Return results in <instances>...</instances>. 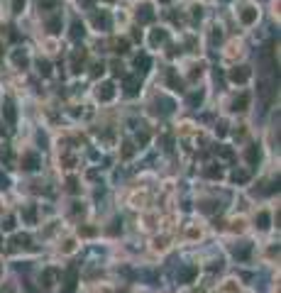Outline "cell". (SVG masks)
Segmentation results:
<instances>
[{
  "instance_id": "1",
  "label": "cell",
  "mask_w": 281,
  "mask_h": 293,
  "mask_svg": "<svg viewBox=\"0 0 281 293\" xmlns=\"http://www.w3.org/2000/svg\"><path fill=\"white\" fill-rule=\"evenodd\" d=\"M250 78V69L247 66H235V69L230 71V81L232 83H245Z\"/></svg>"
},
{
  "instance_id": "2",
  "label": "cell",
  "mask_w": 281,
  "mask_h": 293,
  "mask_svg": "<svg viewBox=\"0 0 281 293\" xmlns=\"http://www.w3.org/2000/svg\"><path fill=\"white\" fill-rule=\"evenodd\" d=\"M76 283H78V271H76V269H69V271H66L64 293H76Z\"/></svg>"
},
{
  "instance_id": "3",
  "label": "cell",
  "mask_w": 281,
  "mask_h": 293,
  "mask_svg": "<svg viewBox=\"0 0 281 293\" xmlns=\"http://www.w3.org/2000/svg\"><path fill=\"white\" fill-rule=\"evenodd\" d=\"M22 169H25V171H37V169H39V156L34 152L25 154V156H22Z\"/></svg>"
},
{
  "instance_id": "4",
  "label": "cell",
  "mask_w": 281,
  "mask_h": 293,
  "mask_svg": "<svg viewBox=\"0 0 281 293\" xmlns=\"http://www.w3.org/2000/svg\"><path fill=\"white\" fill-rule=\"evenodd\" d=\"M93 25L98 29H110V15L105 13V10H100V13L93 15Z\"/></svg>"
},
{
  "instance_id": "5",
  "label": "cell",
  "mask_w": 281,
  "mask_h": 293,
  "mask_svg": "<svg viewBox=\"0 0 281 293\" xmlns=\"http://www.w3.org/2000/svg\"><path fill=\"white\" fill-rule=\"evenodd\" d=\"M196 274H198V266H186V269L179 271V281H181V283H188V281H193Z\"/></svg>"
},
{
  "instance_id": "6",
  "label": "cell",
  "mask_w": 281,
  "mask_h": 293,
  "mask_svg": "<svg viewBox=\"0 0 281 293\" xmlns=\"http://www.w3.org/2000/svg\"><path fill=\"white\" fill-rule=\"evenodd\" d=\"M137 91H140V81H137L135 76H127L125 78V93L127 96H137Z\"/></svg>"
},
{
  "instance_id": "7",
  "label": "cell",
  "mask_w": 281,
  "mask_h": 293,
  "mask_svg": "<svg viewBox=\"0 0 281 293\" xmlns=\"http://www.w3.org/2000/svg\"><path fill=\"white\" fill-rule=\"evenodd\" d=\"M137 20H140V22H152V20H154L152 8H149V5H142L140 10H137Z\"/></svg>"
},
{
  "instance_id": "8",
  "label": "cell",
  "mask_w": 281,
  "mask_h": 293,
  "mask_svg": "<svg viewBox=\"0 0 281 293\" xmlns=\"http://www.w3.org/2000/svg\"><path fill=\"white\" fill-rule=\"evenodd\" d=\"M112 96H115V86H112V83H103L98 88V98H100V100H110Z\"/></svg>"
},
{
  "instance_id": "9",
  "label": "cell",
  "mask_w": 281,
  "mask_h": 293,
  "mask_svg": "<svg viewBox=\"0 0 281 293\" xmlns=\"http://www.w3.org/2000/svg\"><path fill=\"white\" fill-rule=\"evenodd\" d=\"M3 115H5V120H8V125H15V108L10 100H5L3 103Z\"/></svg>"
},
{
  "instance_id": "10",
  "label": "cell",
  "mask_w": 281,
  "mask_h": 293,
  "mask_svg": "<svg viewBox=\"0 0 281 293\" xmlns=\"http://www.w3.org/2000/svg\"><path fill=\"white\" fill-rule=\"evenodd\" d=\"M247 105H250V96H247V93H239V96L235 98V108H232V110L242 112V110H247Z\"/></svg>"
},
{
  "instance_id": "11",
  "label": "cell",
  "mask_w": 281,
  "mask_h": 293,
  "mask_svg": "<svg viewBox=\"0 0 281 293\" xmlns=\"http://www.w3.org/2000/svg\"><path fill=\"white\" fill-rule=\"evenodd\" d=\"M54 279H56V271L54 269H47L42 274V286L44 288H52V286H54Z\"/></svg>"
},
{
  "instance_id": "12",
  "label": "cell",
  "mask_w": 281,
  "mask_h": 293,
  "mask_svg": "<svg viewBox=\"0 0 281 293\" xmlns=\"http://www.w3.org/2000/svg\"><path fill=\"white\" fill-rule=\"evenodd\" d=\"M135 66H137L140 71H149V66H152V59H149L147 54H140L137 59H135Z\"/></svg>"
},
{
  "instance_id": "13",
  "label": "cell",
  "mask_w": 281,
  "mask_h": 293,
  "mask_svg": "<svg viewBox=\"0 0 281 293\" xmlns=\"http://www.w3.org/2000/svg\"><path fill=\"white\" fill-rule=\"evenodd\" d=\"M47 27H49V32H59V29H61V15H54V17H49V20H47Z\"/></svg>"
},
{
  "instance_id": "14",
  "label": "cell",
  "mask_w": 281,
  "mask_h": 293,
  "mask_svg": "<svg viewBox=\"0 0 281 293\" xmlns=\"http://www.w3.org/2000/svg\"><path fill=\"white\" fill-rule=\"evenodd\" d=\"M29 242H32V239H29L27 235H17V237L13 239V244L15 247H20V249H29V247H32Z\"/></svg>"
},
{
  "instance_id": "15",
  "label": "cell",
  "mask_w": 281,
  "mask_h": 293,
  "mask_svg": "<svg viewBox=\"0 0 281 293\" xmlns=\"http://www.w3.org/2000/svg\"><path fill=\"white\" fill-rule=\"evenodd\" d=\"M239 20H242V22H245V25H252L254 20H257V10H252V8H247V10H245V13L239 15Z\"/></svg>"
},
{
  "instance_id": "16",
  "label": "cell",
  "mask_w": 281,
  "mask_h": 293,
  "mask_svg": "<svg viewBox=\"0 0 281 293\" xmlns=\"http://www.w3.org/2000/svg\"><path fill=\"white\" fill-rule=\"evenodd\" d=\"M22 218H25V220H27L29 225L37 223V213H34V205H27V208L22 210Z\"/></svg>"
},
{
  "instance_id": "17",
  "label": "cell",
  "mask_w": 281,
  "mask_h": 293,
  "mask_svg": "<svg viewBox=\"0 0 281 293\" xmlns=\"http://www.w3.org/2000/svg\"><path fill=\"white\" fill-rule=\"evenodd\" d=\"M250 252H252V247H250V244H242V247H235V249H232V254H235L237 259H247V257H250Z\"/></svg>"
},
{
  "instance_id": "18",
  "label": "cell",
  "mask_w": 281,
  "mask_h": 293,
  "mask_svg": "<svg viewBox=\"0 0 281 293\" xmlns=\"http://www.w3.org/2000/svg\"><path fill=\"white\" fill-rule=\"evenodd\" d=\"M81 37H84V25L76 20V22H73V27H71V39H81Z\"/></svg>"
},
{
  "instance_id": "19",
  "label": "cell",
  "mask_w": 281,
  "mask_h": 293,
  "mask_svg": "<svg viewBox=\"0 0 281 293\" xmlns=\"http://www.w3.org/2000/svg\"><path fill=\"white\" fill-rule=\"evenodd\" d=\"M247 161H250V164H257V161H259V147H257V144L247 149Z\"/></svg>"
},
{
  "instance_id": "20",
  "label": "cell",
  "mask_w": 281,
  "mask_h": 293,
  "mask_svg": "<svg viewBox=\"0 0 281 293\" xmlns=\"http://www.w3.org/2000/svg\"><path fill=\"white\" fill-rule=\"evenodd\" d=\"M232 179H235L237 183H247V181H250V174H247V171H242V169H237V171L232 174Z\"/></svg>"
},
{
  "instance_id": "21",
  "label": "cell",
  "mask_w": 281,
  "mask_h": 293,
  "mask_svg": "<svg viewBox=\"0 0 281 293\" xmlns=\"http://www.w3.org/2000/svg\"><path fill=\"white\" fill-rule=\"evenodd\" d=\"M257 223H259V230H267L269 227V213H259V215H257Z\"/></svg>"
},
{
  "instance_id": "22",
  "label": "cell",
  "mask_w": 281,
  "mask_h": 293,
  "mask_svg": "<svg viewBox=\"0 0 281 293\" xmlns=\"http://www.w3.org/2000/svg\"><path fill=\"white\" fill-rule=\"evenodd\" d=\"M206 176H208V179H220V176H223V169L218 166H211V169H206Z\"/></svg>"
},
{
  "instance_id": "23",
  "label": "cell",
  "mask_w": 281,
  "mask_h": 293,
  "mask_svg": "<svg viewBox=\"0 0 281 293\" xmlns=\"http://www.w3.org/2000/svg\"><path fill=\"white\" fill-rule=\"evenodd\" d=\"M167 39V32H162V29H156L154 34H152V44H159V42H164Z\"/></svg>"
},
{
  "instance_id": "24",
  "label": "cell",
  "mask_w": 281,
  "mask_h": 293,
  "mask_svg": "<svg viewBox=\"0 0 281 293\" xmlns=\"http://www.w3.org/2000/svg\"><path fill=\"white\" fill-rule=\"evenodd\" d=\"M15 64H17V66H27V56L17 52V54H15Z\"/></svg>"
},
{
  "instance_id": "25",
  "label": "cell",
  "mask_w": 281,
  "mask_h": 293,
  "mask_svg": "<svg viewBox=\"0 0 281 293\" xmlns=\"http://www.w3.org/2000/svg\"><path fill=\"white\" fill-rule=\"evenodd\" d=\"M115 47H117V49H115L117 54H125V52H127V39H120V42L115 44Z\"/></svg>"
},
{
  "instance_id": "26",
  "label": "cell",
  "mask_w": 281,
  "mask_h": 293,
  "mask_svg": "<svg viewBox=\"0 0 281 293\" xmlns=\"http://www.w3.org/2000/svg\"><path fill=\"white\" fill-rule=\"evenodd\" d=\"M169 81H171V86H174V88H181V81L176 78V73H174V71H169Z\"/></svg>"
},
{
  "instance_id": "27",
  "label": "cell",
  "mask_w": 281,
  "mask_h": 293,
  "mask_svg": "<svg viewBox=\"0 0 281 293\" xmlns=\"http://www.w3.org/2000/svg\"><path fill=\"white\" fill-rule=\"evenodd\" d=\"M39 71H42L44 76H49V73H52V66H49V61H39Z\"/></svg>"
},
{
  "instance_id": "28",
  "label": "cell",
  "mask_w": 281,
  "mask_h": 293,
  "mask_svg": "<svg viewBox=\"0 0 281 293\" xmlns=\"http://www.w3.org/2000/svg\"><path fill=\"white\" fill-rule=\"evenodd\" d=\"M200 100H203V93H193V96L188 98V103H191V105H196V103H200Z\"/></svg>"
},
{
  "instance_id": "29",
  "label": "cell",
  "mask_w": 281,
  "mask_h": 293,
  "mask_svg": "<svg viewBox=\"0 0 281 293\" xmlns=\"http://www.w3.org/2000/svg\"><path fill=\"white\" fill-rule=\"evenodd\" d=\"M15 227V218H5V223H3V230H13Z\"/></svg>"
},
{
  "instance_id": "30",
  "label": "cell",
  "mask_w": 281,
  "mask_h": 293,
  "mask_svg": "<svg viewBox=\"0 0 281 293\" xmlns=\"http://www.w3.org/2000/svg\"><path fill=\"white\" fill-rule=\"evenodd\" d=\"M137 142H140V144H147V142H149V135H147V132H140V135H137Z\"/></svg>"
},
{
  "instance_id": "31",
  "label": "cell",
  "mask_w": 281,
  "mask_h": 293,
  "mask_svg": "<svg viewBox=\"0 0 281 293\" xmlns=\"http://www.w3.org/2000/svg\"><path fill=\"white\" fill-rule=\"evenodd\" d=\"M69 191H71V193H76V191H78V183H76V179H69Z\"/></svg>"
},
{
  "instance_id": "32",
  "label": "cell",
  "mask_w": 281,
  "mask_h": 293,
  "mask_svg": "<svg viewBox=\"0 0 281 293\" xmlns=\"http://www.w3.org/2000/svg\"><path fill=\"white\" fill-rule=\"evenodd\" d=\"M81 235L91 237V235H96V230H93V227H81Z\"/></svg>"
},
{
  "instance_id": "33",
  "label": "cell",
  "mask_w": 281,
  "mask_h": 293,
  "mask_svg": "<svg viewBox=\"0 0 281 293\" xmlns=\"http://www.w3.org/2000/svg\"><path fill=\"white\" fill-rule=\"evenodd\" d=\"M54 0H39V8H54Z\"/></svg>"
},
{
  "instance_id": "34",
  "label": "cell",
  "mask_w": 281,
  "mask_h": 293,
  "mask_svg": "<svg viewBox=\"0 0 281 293\" xmlns=\"http://www.w3.org/2000/svg\"><path fill=\"white\" fill-rule=\"evenodd\" d=\"M22 8H25V0H15V13H22Z\"/></svg>"
},
{
  "instance_id": "35",
  "label": "cell",
  "mask_w": 281,
  "mask_h": 293,
  "mask_svg": "<svg viewBox=\"0 0 281 293\" xmlns=\"http://www.w3.org/2000/svg\"><path fill=\"white\" fill-rule=\"evenodd\" d=\"M123 156H125V159H130V156H132V144H125V152H123Z\"/></svg>"
},
{
  "instance_id": "36",
  "label": "cell",
  "mask_w": 281,
  "mask_h": 293,
  "mask_svg": "<svg viewBox=\"0 0 281 293\" xmlns=\"http://www.w3.org/2000/svg\"><path fill=\"white\" fill-rule=\"evenodd\" d=\"M0 156H3V159H10V149H8V147H5V149H0Z\"/></svg>"
},
{
  "instance_id": "37",
  "label": "cell",
  "mask_w": 281,
  "mask_h": 293,
  "mask_svg": "<svg viewBox=\"0 0 281 293\" xmlns=\"http://www.w3.org/2000/svg\"><path fill=\"white\" fill-rule=\"evenodd\" d=\"M112 71H115V73H123V66H120V64L115 61V64H112Z\"/></svg>"
},
{
  "instance_id": "38",
  "label": "cell",
  "mask_w": 281,
  "mask_h": 293,
  "mask_svg": "<svg viewBox=\"0 0 281 293\" xmlns=\"http://www.w3.org/2000/svg\"><path fill=\"white\" fill-rule=\"evenodd\" d=\"M0 188H8V179L5 176H0Z\"/></svg>"
},
{
  "instance_id": "39",
  "label": "cell",
  "mask_w": 281,
  "mask_h": 293,
  "mask_svg": "<svg viewBox=\"0 0 281 293\" xmlns=\"http://www.w3.org/2000/svg\"><path fill=\"white\" fill-rule=\"evenodd\" d=\"M0 135H3V127H0Z\"/></svg>"
}]
</instances>
